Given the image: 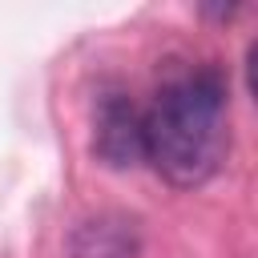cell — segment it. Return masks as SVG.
<instances>
[{"instance_id":"cell-1","label":"cell","mask_w":258,"mask_h":258,"mask_svg":"<svg viewBox=\"0 0 258 258\" xmlns=\"http://www.w3.org/2000/svg\"><path fill=\"white\" fill-rule=\"evenodd\" d=\"M141 149L177 189L210 181L230 149V89L222 69L198 64L173 73L141 113Z\"/></svg>"},{"instance_id":"cell-2","label":"cell","mask_w":258,"mask_h":258,"mask_svg":"<svg viewBox=\"0 0 258 258\" xmlns=\"http://www.w3.org/2000/svg\"><path fill=\"white\" fill-rule=\"evenodd\" d=\"M93 153L113 165V169H129L137 161H145V149H141V109L133 105V97L125 93H105L97 101V113H93Z\"/></svg>"},{"instance_id":"cell-3","label":"cell","mask_w":258,"mask_h":258,"mask_svg":"<svg viewBox=\"0 0 258 258\" xmlns=\"http://www.w3.org/2000/svg\"><path fill=\"white\" fill-rule=\"evenodd\" d=\"M137 250L133 242V222L125 218H97L77 226L73 234V258H129Z\"/></svg>"}]
</instances>
